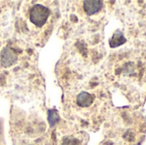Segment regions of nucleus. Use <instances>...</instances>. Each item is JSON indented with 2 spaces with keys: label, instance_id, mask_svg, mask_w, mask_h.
I'll list each match as a JSON object with an SVG mask.
<instances>
[{
  "label": "nucleus",
  "instance_id": "nucleus-4",
  "mask_svg": "<svg viewBox=\"0 0 146 145\" xmlns=\"http://www.w3.org/2000/svg\"><path fill=\"white\" fill-rule=\"evenodd\" d=\"M93 103V96L88 92H81L77 97V104L81 108L90 107Z\"/></svg>",
  "mask_w": 146,
  "mask_h": 145
},
{
  "label": "nucleus",
  "instance_id": "nucleus-2",
  "mask_svg": "<svg viewBox=\"0 0 146 145\" xmlns=\"http://www.w3.org/2000/svg\"><path fill=\"white\" fill-rule=\"evenodd\" d=\"M17 60L16 54L10 48H4L0 53V63L3 67H10Z\"/></svg>",
  "mask_w": 146,
  "mask_h": 145
},
{
  "label": "nucleus",
  "instance_id": "nucleus-3",
  "mask_svg": "<svg viewBox=\"0 0 146 145\" xmlns=\"http://www.w3.org/2000/svg\"><path fill=\"white\" fill-rule=\"evenodd\" d=\"M83 9L88 15L98 13L103 7V2L99 0H87L83 2Z\"/></svg>",
  "mask_w": 146,
  "mask_h": 145
},
{
  "label": "nucleus",
  "instance_id": "nucleus-7",
  "mask_svg": "<svg viewBox=\"0 0 146 145\" xmlns=\"http://www.w3.org/2000/svg\"><path fill=\"white\" fill-rule=\"evenodd\" d=\"M62 145H79V142L77 139L73 138H65Z\"/></svg>",
  "mask_w": 146,
  "mask_h": 145
},
{
  "label": "nucleus",
  "instance_id": "nucleus-5",
  "mask_svg": "<svg viewBox=\"0 0 146 145\" xmlns=\"http://www.w3.org/2000/svg\"><path fill=\"white\" fill-rule=\"evenodd\" d=\"M126 42H127V38L124 37L123 33L121 31H116L115 32V33L113 34L112 38L110 40V47L115 48L125 44Z\"/></svg>",
  "mask_w": 146,
  "mask_h": 145
},
{
  "label": "nucleus",
  "instance_id": "nucleus-6",
  "mask_svg": "<svg viewBox=\"0 0 146 145\" xmlns=\"http://www.w3.org/2000/svg\"><path fill=\"white\" fill-rule=\"evenodd\" d=\"M59 120V115L55 111V110H49V114H48V121L50 126L55 125Z\"/></svg>",
  "mask_w": 146,
  "mask_h": 145
},
{
  "label": "nucleus",
  "instance_id": "nucleus-1",
  "mask_svg": "<svg viewBox=\"0 0 146 145\" xmlns=\"http://www.w3.org/2000/svg\"><path fill=\"white\" fill-rule=\"evenodd\" d=\"M49 15V9L39 3L34 4L29 11V19L31 22L38 27H41L46 23Z\"/></svg>",
  "mask_w": 146,
  "mask_h": 145
}]
</instances>
